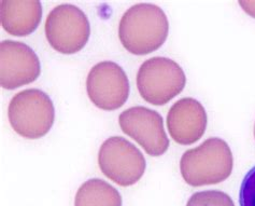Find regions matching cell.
Returning a JSON list of instances; mask_svg holds the SVG:
<instances>
[{"instance_id": "obj_1", "label": "cell", "mask_w": 255, "mask_h": 206, "mask_svg": "<svg viewBox=\"0 0 255 206\" xmlns=\"http://www.w3.org/2000/svg\"><path fill=\"white\" fill-rule=\"evenodd\" d=\"M169 34L165 12L152 3H138L127 10L119 25V38L131 54L146 55L158 50Z\"/></svg>"}, {"instance_id": "obj_2", "label": "cell", "mask_w": 255, "mask_h": 206, "mask_svg": "<svg viewBox=\"0 0 255 206\" xmlns=\"http://www.w3.org/2000/svg\"><path fill=\"white\" fill-rule=\"evenodd\" d=\"M234 158L228 144L219 137L208 138L186 150L180 161L181 175L192 187L217 185L231 176Z\"/></svg>"}, {"instance_id": "obj_3", "label": "cell", "mask_w": 255, "mask_h": 206, "mask_svg": "<svg viewBox=\"0 0 255 206\" xmlns=\"http://www.w3.org/2000/svg\"><path fill=\"white\" fill-rule=\"evenodd\" d=\"M8 118L12 129L18 135L27 139H39L48 134L54 124V104L41 90H24L12 97Z\"/></svg>"}, {"instance_id": "obj_4", "label": "cell", "mask_w": 255, "mask_h": 206, "mask_svg": "<svg viewBox=\"0 0 255 206\" xmlns=\"http://www.w3.org/2000/svg\"><path fill=\"white\" fill-rule=\"evenodd\" d=\"M186 85L181 66L170 58L155 56L141 64L137 74V89L146 103L162 106L179 95Z\"/></svg>"}, {"instance_id": "obj_5", "label": "cell", "mask_w": 255, "mask_h": 206, "mask_svg": "<svg viewBox=\"0 0 255 206\" xmlns=\"http://www.w3.org/2000/svg\"><path fill=\"white\" fill-rule=\"evenodd\" d=\"M45 37L50 45L62 54H75L86 45L91 25L85 13L73 4L55 6L45 19Z\"/></svg>"}, {"instance_id": "obj_6", "label": "cell", "mask_w": 255, "mask_h": 206, "mask_svg": "<svg viewBox=\"0 0 255 206\" xmlns=\"http://www.w3.org/2000/svg\"><path fill=\"white\" fill-rule=\"evenodd\" d=\"M98 165L110 181L121 187H129L141 179L146 163L135 145L124 137L112 136L100 146Z\"/></svg>"}, {"instance_id": "obj_7", "label": "cell", "mask_w": 255, "mask_h": 206, "mask_svg": "<svg viewBox=\"0 0 255 206\" xmlns=\"http://www.w3.org/2000/svg\"><path fill=\"white\" fill-rule=\"evenodd\" d=\"M129 91L126 72L114 62H100L87 75V95L99 109L112 111L121 108L128 99Z\"/></svg>"}, {"instance_id": "obj_8", "label": "cell", "mask_w": 255, "mask_h": 206, "mask_svg": "<svg viewBox=\"0 0 255 206\" xmlns=\"http://www.w3.org/2000/svg\"><path fill=\"white\" fill-rule=\"evenodd\" d=\"M120 128L151 157H160L169 148L163 118L157 111L135 106L119 116Z\"/></svg>"}, {"instance_id": "obj_9", "label": "cell", "mask_w": 255, "mask_h": 206, "mask_svg": "<svg viewBox=\"0 0 255 206\" xmlns=\"http://www.w3.org/2000/svg\"><path fill=\"white\" fill-rule=\"evenodd\" d=\"M41 74L38 55L29 45L19 41L0 42V84L14 90L36 81Z\"/></svg>"}, {"instance_id": "obj_10", "label": "cell", "mask_w": 255, "mask_h": 206, "mask_svg": "<svg viewBox=\"0 0 255 206\" xmlns=\"http://www.w3.org/2000/svg\"><path fill=\"white\" fill-rule=\"evenodd\" d=\"M208 123L207 112L195 98L184 97L174 103L167 115L170 137L180 145H192L204 136Z\"/></svg>"}, {"instance_id": "obj_11", "label": "cell", "mask_w": 255, "mask_h": 206, "mask_svg": "<svg viewBox=\"0 0 255 206\" xmlns=\"http://www.w3.org/2000/svg\"><path fill=\"white\" fill-rule=\"evenodd\" d=\"M42 5L38 0H1L0 21L8 34L25 37L32 34L41 22Z\"/></svg>"}, {"instance_id": "obj_12", "label": "cell", "mask_w": 255, "mask_h": 206, "mask_svg": "<svg viewBox=\"0 0 255 206\" xmlns=\"http://www.w3.org/2000/svg\"><path fill=\"white\" fill-rule=\"evenodd\" d=\"M122 203L120 192L99 178L82 184L75 198V206H122Z\"/></svg>"}, {"instance_id": "obj_13", "label": "cell", "mask_w": 255, "mask_h": 206, "mask_svg": "<svg viewBox=\"0 0 255 206\" xmlns=\"http://www.w3.org/2000/svg\"><path fill=\"white\" fill-rule=\"evenodd\" d=\"M186 206H235L232 198L223 191L207 190L192 195Z\"/></svg>"}, {"instance_id": "obj_14", "label": "cell", "mask_w": 255, "mask_h": 206, "mask_svg": "<svg viewBox=\"0 0 255 206\" xmlns=\"http://www.w3.org/2000/svg\"><path fill=\"white\" fill-rule=\"evenodd\" d=\"M240 206H255V166L247 173L239 191Z\"/></svg>"}, {"instance_id": "obj_15", "label": "cell", "mask_w": 255, "mask_h": 206, "mask_svg": "<svg viewBox=\"0 0 255 206\" xmlns=\"http://www.w3.org/2000/svg\"><path fill=\"white\" fill-rule=\"evenodd\" d=\"M239 4L247 14H249L251 17L255 18V1L246 0V1H239Z\"/></svg>"}, {"instance_id": "obj_16", "label": "cell", "mask_w": 255, "mask_h": 206, "mask_svg": "<svg viewBox=\"0 0 255 206\" xmlns=\"http://www.w3.org/2000/svg\"><path fill=\"white\" fill-rule=\"evenodd\" d=\"M254 138H255V124H254Z\"/></svg>"}]
</instances>
